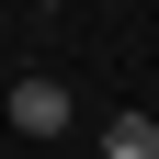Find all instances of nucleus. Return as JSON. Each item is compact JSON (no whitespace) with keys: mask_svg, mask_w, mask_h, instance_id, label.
<instances>
[{"mask_svg":"<svg viewBox=\"0 0 159 159\" xmlns=\"http://www.w3.org/2000/svg\"><path fill=\"white\" fill-rule=\"evenodd\" d=\"M11 125L46 148V136H68V80H11Z\"/></svg>","mask_w":159,"mask_h":159,"instance_id":"nucleus-1","label":"nucleus"},{"mask_svg":"<svg viewBox=\"0 0 159 159\" xmlns=\"http://www.w3.org/2000/svg\"><path fill=\"white\" fill-rule=\"evenodd\" d=\"M102 159H159V114H114L102 125Z\"/></svg>","mask_w":159,"mask_h":159,"instance_id":"nucleus-2","label":"nucleus"},{"mask_svg":"<svg viewBox=\"0 0 159 159\" xmlns=\"http://www.w3.org/2000/svg\"><path fill=\"white\" fill-rule=\"evenodd\" d=\"M46 11H57V0H46Z\"/></svg>","mask_w":159,"mask_h":159,"instance_id":"nucleus-3","label":"nucleus"}]
</instances>
